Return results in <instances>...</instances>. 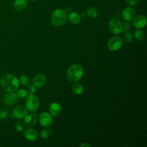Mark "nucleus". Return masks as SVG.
<instances>
[{
	"instance_id": "a211bd4d",
	"label": "nucleus",
	"mask_w": 147,
	"mask_h": 147,
	"mask_svg": "<svg viewBox=\"0 0 147 147\" xmlns=\"http://www.w3.org/2000/svg\"><path fill=\"white\" fill-rule=\"evenodd\" d=\"M86 13L89 17L92 18H96L98 15L97 9L94 7H91V6H89L86 9Z\"/></svg>"
},
{
	"instance_id": "7c9ffc66",
	"label": "nucleus",
	"mask_w": 147,
	"mask_h": 147,
	"mask_svg": "<svg viewBox=\"0 0 147 147\" xmlns=\"http://www.w3.org/2000/svg\"><path fill=\"white\" fill-rule=\"evenodd\" d=\"M30 1H36V0H30Z\"/></svg>"
},
{
	"instance_id": "412c9836",
	"label": "nucleus",
	"mask_w": 147,
	"mask_h": 147,
	"mask_svg": "<svg viewBox=\"0 0 147 147\" xmlns=\"http://www.w3.org/2000/svg\"><path fill=\"white\" fill-rule=\"evenodd\" d=\"M20 82L23 86H26L29 83V78L26 75H22L20 77Z\"/></svg>"
},
{
	"instance_id": "f03ea898",
	"label": "nucleus",
	"mask_w": 147,
	"mask_h": 147,
	"mask_svg": "<svg viewBox=\"0 0 147 147\" xmlns=\"http://www.w3.org/2000/svg\"><path fill=\"white\" fill-rule=\"evenodd\" d=\"M84 72L83 67L78 64H75L67 69V77L68 79L74 83L78 82L82 77Z\"/></svg>"
},
{
	"instance_id": "7ed1b4c3",
	"label": "nucleus",
	"mask_w": 147,
	"mask_h": 147,
	"mask_svg": "<svg viewBox=\"0 0 147 147\" xmlns=\"http://www.w3.org/2000/svg\"><path fill=\"white\" fill-rule=\"evenodd\" d=\"M67 14L65 10L62 9H57L52 13L51 20L52 24L56 26L63 25L67 21Z\"/></svg>"
},
{
	"instance_id": "1a4fd4ad",
	"label": "nucleus",
	"mask_w": 147,
	"mask_h": 147,
	"mask_svg": "<svg viewBox=\"0 0 147 147\" xmlns=\"http://www.w3.org/2000/svg\"><path fill=\"white\" fill-rule=\"evenodd\" d=\"M39 122L42 126L49 127L52 123V118L47 112H42L39 116Z\"/></svg>"
},
{
	"instance_id": "393cba45",
	"label": "nucleus",
	"mask_w": 147,
	"mask_h": 147,
	"mask_svg": "<svg viewBox=\"0 0 147 147\" xmlns=\"http://www.w3.org/2000/svg\"><path fill=\"white\" fill-rule=\"evenodd\" d=\"M8 113L6 110H1L0 111V119L2 120H5L7 117Z\"/></svg>"
},
{
	"instance_id": "423d86ee",
	"label": "nucleus",
	"mask_w": 147,
	"mask_h": 147,
	"mask_svg": "<svg viewBox=\"0 0 147 147\" xmlns=\"http://www.w3.org/2000/svg\"><path fill=\"white\" fill-rule=\"evenodd\" d=\"M109 29L114 34H119L123 31V27L121 22L116 18L111 20L109 23Z\"/></svg>"
},
{
	"instance_id": "ddd939ff",
	"label": "nucleus",
	"mask_w": 147,
	"mask_h": 147,
	"mask_svg": "<svg viewBox=\"0 0 147 147\" xmlns=\"http://www.w3.org/2000/svg\"><path fill=\"white\" fill-rule=\"evenodd\" d=\"M24 135L25 138L30 141H34L38 137L37 131L35 129L30 127L27 128L24 130Z\"/></svg>"
},
{
	"instance_id": "cd10ccee",
	"label": "nucleus",
	"mask_w": 147,
	"mask_h": 147,
	"mask_svg": "<svg viewBox=\"0 0 147 147\" xmlns=\"http://www.w3.org/2000/svg\"><path fill=\"white\" fill-rule=\"evenodd\" d=\"M122 27H123V30L125 32H128L130 29V24L126 21L124 22L123 24L122 25Z\"/></svg>"
},
{
	"instance_id": "dca6fc26",
	"label": "nucleus",
	"mask_w": 147,
	"mask_h": 147,
	"mask_svg": "<svg viewBox=\"0 0 147 147\" xmlns=\"http://www.w3.org/2000/svg\"><path fill=\"white\" fill-rule=\"evenodd\" d=\"M28 4V0H15L13 3V8L16 10H22L26 7Z\"/></svg>"
},
{
	"instance_id": "0eeeda50",
	"label": "nucleus",
	"mask_w": 147,
	"mask_h": 147,
	"mask_svg": "<svg viewBox=\"0 0 147 147\" xmlns=\"http://www.w3.org/2000/svg\"><path fill=\"white\" fill-rule=\"evenodd\" d=\"M28 113V110L25 106L20 105H18L13 109L12 117L15 118H22L25 117Z\"/></svg>"
},
{
	"instance_id": "f257e3e1",
	"label": "nucleus",
	"mask_w": 147,
	"mask_h": 147,
	"mask_svg": "<svg viewBox=\"0 0 147 147\" xmlns=\"http://www.w3.org/2000/svg\"><path fill=\"white\" fill-rule=\"evenodd\" d=\"M1 86L2 88L6 92H14L16 91L20 85L18 79L9 74H3L1 78Z\"/></svg>"
},
{
	"instance_id": "c85d7f7f",
	"label": "nucleus",
	"mask_w": 147,
	"mask_h": 147,
	"mask_svg": "<svg viewBox=\"0 0 147 147\" xmlns=\"http://www.w3.org/2000/svg\"><path fill=\"white\" fill-rule=\"evenodd\" d=\"M126 3L129 6H134L137 5L140 0H125Z\"/></svg>"
},
{
	"instance_id": "b1692460",
	"label": "nucleus",
	"mask_w": 147,
	"mask_h": 147,
	"mask_svg": "<svg viewBox=\"0 0 147 147\" xmlns=\"http://www.w3.org/2000/svg\"><path fill=\"white\" fill-rule=\"evenodd\" d=\"M18 98H25L27 96V91L25 90L21 89L18 90L16 93Z\"/></svg>"
},
{
	"instance_id": "20e7f679",
	"label": "nucleus",
	"mask_w": 147,
	"mask_h": 147,
	"mask_svg": "<svg viewBox=\"0 0 147 147\" xmlns=\"http://www.w3.org/2000/svg\"><path fill=\"white\" fill-rule=\"evenodd\" d=\"M40 101L37 96L33 94H29L26 97V107L30 111H36L39 107Z\"/></svg>"
},
{
	"instance_id": "aec40b11",
	"label": "nucleus",
	"mask_w": 147,
	"mask_h": 147,
	"mask_svg": "<svg viewBox=\"0 0 147 147\" xmlns=\"http://www.w3.org/2000/svg\"><path fill=\"white\" fill-rule=\"evenodd\" d=\"M52 134V130L49 128L42 130L40 133V137L42 139H47L50 137Z\"/></svg>"
},
{
	"instance_id": "6e6552de",
	"label": "nucleus",
	"mask_w": 147,
	"mask_h": 147,
	"mask_svg": "<svg viewBox=\"0 0 147 147\" xmlns=\"http://www.w3.org/2000/svg\"><path fill=\"white\" fill-rule=\"evenodd\" d=\"M18 96L16 93L13 92H8L4 94L2 98V102L8 106L15 105L18 100Z\"/></svg>"
},
{
	"instance_id": "9d476101",
	"label": "nucleus",
	"mask_w": 147,
	"mask_h": 147,
	"mask_svg": "<svg viewBox=\"0 0 147 147\" xmlns=\"http://www.w3.org/2000/svg\"><path fill=\"white\" fill-rule=\"evenodd\" d=\"M133 20V26L137 29H140L146 25L147 18L145 16L141 14L134 17Z\"/></svg>"
},
{
	"instance_id": "f3484780",
	"label": "nucleus",
	"mask_w": 147,
	"mask_h": 147,
	"mask_svg": "<svg viewBox=\"0 0 147 147\" xmlns=\"http://www.w3.org/2000/svg\"><path fill=\"white\" fill-rule=\"evenodd\" d=\"M68 20L72 24L76 25L80 21V16L76 12H71L69 14Z\"/></svg>"
},
{
	"instance_id": "5701e85b",
	"label": "nucleus",
	"mask_w": 147,
	"mask_h": 147,
	"mask_svg": "<svg viewBox=\"0 0 147 147\" xmlns=\"http://www.w3.org/2000/svg\"><path fill=\"white\" fill-rule=\"evenodd\" d=\"M123 38H124V40L126 42H131L132 41H133V37L132 36V34L129 33V32H125L124 34H123Z\"/></svg>"
},
{
	"instance_id": "a878e982",
	"label": "nucleus",
	"mask_w": 147,
	"mask_h": 147,
	"mask_svg": "<svg viewBox=\"0 0 147 147\" xmlns=\"http://www.w3.org/2000/svg\"><path fill=\"white\" fill-rule=\"evenodd\" d=\"M26 91L29 94H33L36 92V87L33 85H30L28 87Z\"/></svg>"
},
{
	"instance_id": "39448f33",
	"label": "nucleus",
	"mask_w": 147,
	"mask_h": 147,
	"mask_svg": "<svg viewBox=\"0 0 147 147\" xmlns=\"http://www.w3.org/2000/svg\"><path fill=\"white\" fill-rule=\"evenodd\" d=\"M123 43V40L121 37L115 36L112 37L109 41L107 47L110 51H115L121 48Z\"/></svg>"
},
{
	"instance_id": "4468645a",
	"label": "nucleus",
	"mask_w": 147,
	"mask_h": 147,
	"mask_svg": "<svg viewBox=\"0 0 147 147\" xmlns=\"http://www.w3.org/2000/svg\"><path fill=\"white\" fill-rule=\"evenodd\" d=\"M37 121V115L34 113L26 115L24 118V123L26 126L32 127L35 125Z\"/></svg>"
},
{
	"instance_id": "c756f323",
	"label": "nucleus",
	"mask_w": 147,
	"mask_h": 147,
	"mask_svg": "<svg viewBox=\"0 0 147 147\" xmlns=\"http://www.w3.org/2000/svg\"><path fill=\"white\" fill-rule=\"evenodd\" d=\"M90 145L86 142H83L80 145V147H90Z\"/></svg>"
},
{
	"instance_id": "2eb2a0df",
	"label": "nucleus",
	"mask_w": 147,
	"mask_h": 147,
	"mask_svg": "<svg viewBox=\"0 0 147 147\" xmlns=\"http://www.w3.org/2000/svg\"><path fill=\"white\" fill-rule=\"evenodd\" d=\"M61 110V105L57 102H53L51 104L49 107V111L53 116H58Z\"/></svg>"
},
{
	"instance_id": "bb28decb",
	"label": "nucleus",
	"mask_w": 147,
	"mask_h": 147,
	"mask_svg": "<svg viewBox=\"0 0 147 147\" xmlns=\"http://www.w3.org/2000/svg\"><path fill=\"white\" fill-rule=\"evenodd\" d=\"M15 128L16 129V130H17L18 131H21L23 130L24 129V126L22 125V123L20 122H17L16 123V125H15Z\"/></svg>"
},
{
	"instance_id": "4be33fe9",
	"label": "nucleus",
	"mask_w": 147,
	"mask_h": 147,
	"mask_svg": "<svg viewBox=\"0 0 147 147\" xmlns=\"http://www.w3.org/2000/svg\"><path fill=\"white\" fill-rule=\"evenodd\" d=\"M134 37L138 41H142L144 38V34L140 30H137L134 32Z\"/></svg>"
},
{
	"instance_id": "9b49d317",
	"label": "nucleus",
	"mask_w": 147,
	"mask_h": 147,
	"mask_svg": "<svg viewBox=\"0 0 147 147\" xmlns=\"http://www.w3.org/2000/svg\"><path fill=\"white\" fill-rule=\"evenodd\" d=\"M122 15L124 20L127 21H131L136 17V11L132 7H127L123 10Z\"/></svg>"
},
{
	"instance_id": "f8f14e48",
	"label": "nucleus",
	"mask_w": 147,
	"mask_h": 147,
	"mask_svg": "<svg viewBox=\"0 0 147 147\" xmlns=\"http://www.w3.org/2000/svg\"><path fill=\"white\" fill-rule=\"evenodd\" d=\"M47 79L44 75L42 74H38L36 75L32 80L33 86H34L36 88H40L41 87L43 86L45 82H46Z\"/></svg>"
},
{
	"instance_id": "6ab92c4d",
	"label": "nucleus",
	"mask_w": 147,
	"mask_h": 147,
	"mask_svg": "<svg viewBox=\"0 0 147 147\" xmlns=\"http://www.w3.org/2000/svg\"><path fill=\"white\" fill-rule=\"evenodd\" d=\"M72 91L76 95L81 94L83 91V87L82 84L79 83H75L72 87Z\"/></svg>"
}]
</instances>
